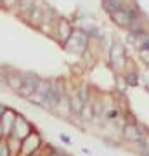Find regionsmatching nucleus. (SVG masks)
I'll return each instance as SVG.
<instances>
[{"label":"nucleus","instance_id":"obj_10","mask_svg":"<svg viewBox=\"0 0 149 156\" xmlns=\"http://www.w3.org/2000/svg\"><path fill=\"white\" fill-rule=\"evenodd\" d=\"M83 109V102L80 101V97H78L76 94L71 95L69 97V113H71L73 116H78L80 118V113H82Z\"/></svg>","mask_w":149,"mask_h":156},{"label":"nucleus","instance_id":"obj_1","mask_svg":"<svg viewBox=\"0 0 149 156\" xmlns=\"http://www.w3.org/2000/svg\"><path fill=\"white\" fill-rule=\"evenodd\" d=\"M73 24L68 21L66 17H61L55 21V26H54V35H55V40L59 42L61 45H66V42L71 38L73 35Z\"/></svg>","mask_w":149,"mask_h":156},{"label":"nucleus","instance_id":"obj_3","mask_svg":"<svg viewBox=\"0 0 149 156\" xmlns=\"http://www.w3.org/2000/svg\"><path fill=\"white\" fill-rule=\"evenodd\" d=\"M31 132H33V128H31L30 122H28L24 116L17 115V116H16V122H14V127H12L11 135H12V137H16V139H19V140H23V139H26V137L31 134Z\"/></svg>","mask_w":149,"mask_h":156},{"label":"nucleus","instance_id":"obj_20","mask_svg":"<svg viewBox=\"0 0 149 156\" xmlns=\"http://www.w3.org/2000/svg\"><path fill=\"white\" fill-rule=\"evenodd\" d=\"M17 2H19V0H2L0 4H2V7H4V9H7V11H11V9L17 7Z\"/></svg>","mask_w":149,"mask_h":156},{"label":"nucleus","instance_id":"obj_7","mask_svg":"<svg viewBox=\"0 0 149 156\" xmlns=\"http://www.w3.org/2000/svg\"><path fill=\"white\" fill-rule=\"evenodd\" d=\"M16 113L12 111L11 108H7V111L4 113V116H2V120H0V123H2V130H4V137H9L12 132V127H14V122H16Z\"/></svg>","mask_w":149,"mask_h":156},{"label":"nucleus","instance_id":"obj_11","mask_svg":"<svg viewBox=\"0 0 149 156\" xmlns=\"http://www.w3.org/2000/svg\"><path fill=\"white\" fill-rule=\"evenodd\" d=\"M17 7H19V12H21L24 17H28V14L37 7V0H19L17 2Z\"/></svg>","mask_w":149,"mask_h":156},{"label":"nucleus","instance_id":"obj_18","mask_svg":"<svg viewBox=\"0 0 149 156\" xmlns=\"http://www.w3.org/2000/svg\"><path fill=\"white\" fill-rule=\"evenodd\" d=\"M118 116H120V113H118L116 108H111V109H108V111L104 113V118L106 120H109V122H115Z\"/></svg>","mask_w":149,"mask_h":156},{"label":"nucleus","instance_id":"obj_15","mask_svg":"<svg viewBox=\"0 0 149 156\" xmlns=\"http://www.w3.org/2000/svg\"><path fill=\"white\" fill-rule=\"evenodd\" d=\"M76 95L80 97V101H82L83 104L90 102V90H88L87 85H80V89L76 90Z\"/></svg>","mask_w":149,"mask_h":156},{"label":"nucleus","instance_id":"obj_19","mask_svg":"<svg viewBox=\"0 0 149 156\" xmlns=\"http://www.w3.org/2000/svg\"><path fill=\"white\" fill-rule=\"evenodd\" d=\"M0 156H11V151H9L5 139H0Z\"/></svg>","mask_w":149,"mask_h":156},{"label":"nucleus","instance_id":"obj_12","mask_svg":"<svg viewBox=\"0 0 149 156\" xmlns=\"http://www.w3.org/2000/svg\"><path fill=\"white\" fill-rule=\"evenodd\" d=\"M5 140H7V146H9V151H11V156H19V153H21V140L12 137V135H9Z\"/></svg>","mask_w":149,"mask_h":156},{"label":"nucleus","instance_id":"obj_23","mask_svg":"<svg viewBox=\"0 0 149 156\" xmlns=\"http://www.w3.org/2000/svg\"><path fill=\"white\" fill-rule=\"evenodd\" d=\"M7 111V106L5 104H0V120H2V116H4V113Z\"/></svg>","mask_w":149,"mask_h":156},{"label":"nucleus","instance_id":"obj_26","mask_svg":"<svg viewBox=\"0 0 149 156\" xmlns=\"http://www.w3.org/2000/svg\"><path fill=\"white\" fill-rule=\"evenodd\" d=\"M0 2H2V0H0Z\"/></svg>","mask_w":149,"mask_h":156},{"label":"nucleus","instance_id":"obj_2","mask_svg":"<svg viewBox=\"0 0 149 156\" xmlns=\"http://www.w3.org/2000/svg\"><path fill=\"white\" fill-rule=\"evenodd\" d=\"M122 134H123V139L127 142H132V144H137L139 140L142 139L146 135V130H144L139 123H133V122H128L123 125L122 128Z\"/></svg>","mask_w":149,"mask_h":156},{"label":"nucleus","instance_id":"obj_25","mask_svg":"<svg viewBox=\"0 0 149 156\" xmlns=\"http://www.w3.org/2000/svg\"><path fill=\"white\" fill-rule=\"evenodd\" d=\"M144 156H149V153H147V154H144Z\"/></svg>","mask_w":149,"mask_h":156},{"label":"nucleus","instance_id":"obj_5","mask_svg":"<svg viewBox=\"0 0 149 156\" xmlns=\"http://www.w3.org/2000/svg\"><path fill=\"white\" fill-rule=\"evenodd\" d=\"M40 144H42L40 135L37 134V132H31L26 139L21 140V154L23 156H31L33 153H37V151L40 149Z\"/></svg>","mask_w":149,"mask_h":156},{"label":"nucleus","instance_id":"obj_22","mask_svg":"<svg viewBox=\"0 0 149 156\" xmlns=\"http://www.w3.org/2000/svg\"><path fill=\"white\" fill-rule=\"evenodd\" d=\"M140 56H142V59L146 62H149V52H146V50H140Z\"/></svg>","mask_w":149,"mask_h":156},{"label":"nucleus","instance_id":"obj_21","mask_svg":"<svg viewBox=\"0 0 149 156\" xmlns=\"http://www.w3.org/2000/svg\"><path fill=\"white\" fill-rule=\"evenodd\" d=\"M140 50L149 52V38H146V40H142V42H140Z\"/></svg>","mask_w":149,"mask_h":156},{"label":"nucleus","instance_id":"obj_9","mask_svg":"<svg viewBox=\"0 0 149 156\" xmlns=\"http://www.w3.org/2000/svg\"><path fill=\"white\" fill-rule=\"evenodd\" d=\"M125 7H127L125 0H102V9L109 16L118 11H122V9H125Z\"/></svg>","mask_w":149,"mask_h":156},{"label":"nucleus","instance_id":"obj_17","mask_svg":"<svg viewBox=\"0 0 149 156\" xmlns=\"http://www.w3.org/2000/svg\"><path fill=\"white\" fill-rule=\"evenodd\" d=\"M127 89H128V85H127V80H125V76H123V75H118V76H116V90L123 94Z\"/></svg>","mask_w":149,"mask_h":156},{"label":"nucleus","instance_id":"obj_16","mask_svg":"<svg viewBox=\"0 0 149 156\" xmlns=\"http://www.w3.org/2000/svg\"><path fill=\"white\" fill-rule=\"evenodd\" d=\"M125 80H127V85L128 87H137L139 85V75L135 69H132V71H127V75H125Z\"/></svg>","mask_w":149,"mask_h":156},{"label":"nucleus","instance_id":"obj_14","mask_svg":"<svg viewBox=\"0 0 149 156\" xmlns=\"http://www.w3.org/2000/svg\"><path fill=\"white\" fill-rule=\"evenodd\" d=\"M28 101H30V102H33L35 106H40V108H45V109H49V108H47V102H45L44 94H38V92H35V94H31L30 97H28Z\"/></svg>","mask_w":149,"mask_h":156},{"label":"nucleus","instance_id":"obj_24","mask_svg":"<svg viewBox=\"0 0 149 156\" xmlns=\"http://www.w3.org/2000/svg\"><path fill=\"white\" fill-rule=\"evenodd\" d=\"M59 137H61V140H64V142H68V144L71 142V140H69V137H66V135H59Z\"/></svg>","mask_w":149,"mask_h":156},{"label":"nucleus","instance_id":"obj_8","mask_svg":"<svg viewBox=\"0 0 149 156\" xmlns=\"http://www.w3.org/2000/svg\"><path fill=\"white\" fill-rule=\"evenodd\" d=\"M4 82L7 83V87L12 90H19L23 87V75H19V73L16 71H11V73H7L5 76H4Z\"/></svg>","mask_w":149,"mask_h":156},{"label":"nucleus","instance_id":"obj_13","mask_svg":"<svg viewBox=\"0 0 149 156\" xmlns=\"http://www.w3.org/2000/svg\"><path fill=\"white\" fill-rule=\"evenodd\" d=\"M94 111H92V104L88 102V104H83V109L82 113H80V120H83V122H92L94 120Z\"/></svg>","mask_w":149,"mask_h":156},{"label":"nucleus","instance_id":"obj_4","mask_svg":"<svg viewBox=\"0 0 149 156\" xmlns=\"http://www.w3.org/2000/svg\"><path fill=\"white\" fill-rule=\"evenodd\" d=\"M38 80H40V76H37V75H33V73H28V75H24V76H23V87L17 90V94L21 95V97H24V99H28L31 94H35V92H37Z\"/></svg>","mask_w":149,"mask_h":156},{"label":"nucleus","instance_id":"obj_6","mask_svg":"<svg viewBox=\"0 0 149 156\" xmlns=\"http://www.w3.org/2000/svg\"><path fill=\"white\" fill-rule=\"evenodd\" d=\"M109 61H111V64H113L115 69H122V68L125 66L127 56H125V49H123V45L116 44V42L113 44V47H111V50H109Z\"/></svg>","mask_w":149,"mask_h":156}]
</instances>
